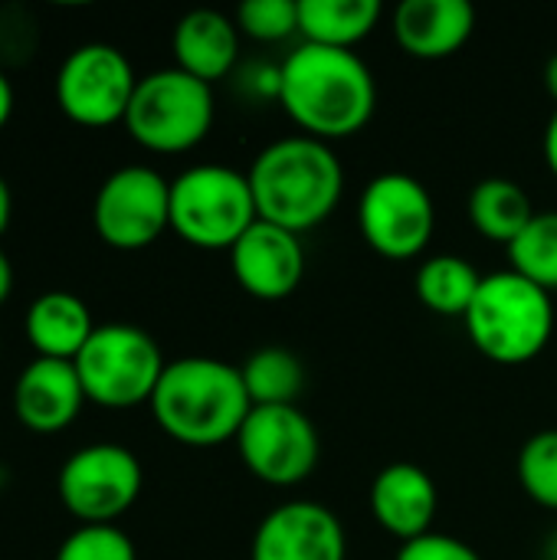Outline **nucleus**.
<instances>
[{
    "label": "nucleus",
    "instance_id": "1",
    "mask_svg": "<svg viewBox=\"0 0 557 560\" xmlns=\"http://www.w3.org/2000/svg\"><path fill=\"white\" fill-rule=\"evenodd\" d=\"M276 102L299 135L332 144L368 128L378 108V79L355 49L299 43L279 62Z\"/></svg>",
    "mask_w": 557,
    "mask_h": 560
},
{
    "label": "nucleus",
    "instance_id": "2",
    "mask_svg": "<svg viewBox=\"0 0 557 560\" xmlns=\"http://www.w3.org/2000/svg\"><path fill=\"white\" fill-rule=\"evenodd\" d=\"M246 177L259 220L299 236L322 226L345 194V167L335 148L309 135H289L266 144L253 158Z\"/></svg>",
    "mask_w": 557,
    "mask_h": 560
},
{
    "label": "nucleus",
    "instance_id": "3",
    "mask_svg": "<svg viewBox=\"0 0 557 560\" xmlns=\"http://www.w3.org/2000/svg\"><path fill=\"white\" fill-rule=\"evenodd\" d=\"M148 407L174 443L194 450L236 440L253 410L240 368L200 354L167 361Z\"/></svg>",
    "mask_w": 557,
    "mask_h": 560
},
{
    "label": "nucleus",
    "instance_id": "4",
    "mask_svg": "<svg viewBox=\"0 0 557 560\" xmlns=\"http://www.w3.org/2000/svg\"><path fill=\"white\" fill-rule=\"evenodd\" d=\"M463 325L483 358L502 368H519L548 348L555 335V295L515 269H502L483 276Z\"/></svg>",
    "mask_w": 557,
    "mask_h": 560
},
{
    "label": "nucleus",
    "instance_id": "5",
    "mask_svg": "<svg viewBox=\"0 0 557 560\" xmlns=\"http://www.w3.org/2000/svg\"><path fill=\"white\" fill-rule=\"evenodd\" d=\"M259 220L246 171L194 164L171 180V230L194 249H233Z\"/></svg>",
    "mask_w": 557,
    "mask_h": 560
},
{
    "label": "nucleus",
    "instance_id": "6",
    "mask_svg": "<svg viewBox=\"0 0 557 560\" xmlns=\"http://www.w3.org/2000/svg\"><path fill=\"white\" fill-rule=\"evenodd\" d=\"M213 118V85L171 66L138 79L125 128L144 151L184 154L210 135Z\"/></svg>",
    "mask_w": 557,
    "mask_h": 560
},
{
    "label": "nucleus",
    "instance_id": "7",
    "mask_svg": "<svg viewBox=\"0 0 557 560\" xmlns=\"http://www.w3.org/2000/svg\"><path fill=\"white\" fill-rule=\"evenodd\" d=\"M85 400L105 410H131L151 404L167 368L158 341L138 325H98L72 361Z\"/></svg>",
    "mask_w": 557,
    "mask_h": 560
},
{
    "label": "nucleus",
    "instance_id": "8",
    "mask_svg": "<svg viewBox=\"0 0 557 560\" xmlns=\"http://www.w3.org/2000/svg\"><path fill=\"white\" fill-rule=\"evenodd\" d=\"M361 240L384 259H417L437 230V207L423 180L404 171H387L368 180L358 197Z\"/></svg>",
    "mask_w": 557,
    "mask_h": 560
},
{
    "label": "nucleus",
    "instance_id": "9",
    "mask_svg": "<svg viewBox=\"0 0 557 560\" xmlns=\"http://www.w3.org/2000/svg\"><path fill=\"white\" fill-rule=\"evenodd\" d=\"M144 469L121 443H92L72 453L56 479L62 509L82 525H112L141 495Z\"/></svg>",
    "mask_w": 557,
    "mask_h": 560
},
{
    "label": "nucleus",
    "instance_id": "10",
    "mask_svg": "<svg viewBox=\"0 0 557 560\" xmlns=\"http://www.w3.org/2000/svg\"><path fill=\"white\" fill-rule=\"evenodd\" d=\"M138 75L128 56L112 43L76 46L56 72V105L82 128L125 125Z\"/></svg>",
    "mask_w": 557,
    "mask_h": 560
},
{
    "label": "nucleus",
    "instance_id": "11",
    "mask_svg": "<svg viewBox=\"0 0 557 560\" xmlns=\"http://www.w3.org/2000/svg\"><path fill=\"white\" fill-rule=\"evenodd\" d=\"M233 443L250 476L272 489L305 482L322 459V436L299 404L253 407Z\"/></svg>",
    "mask_w": 557,
    "mask_h": 560
},
{
    "label": "nucleus",
    "instance_id": "12",
    "mask_svg": "<svg viewBox=\"0 0 557 560\" xmlns=\"http://www.w3.org/2000/svg\"><path fill=\"white\" fill-rule=\"evenodd\" d=\"M92 223L105 246L135 253L171 230V180L148 164L112 171L92 203Z\"/></svg>",
    "mask_w": 557,
    "mask_h": 560
},
{
    "label": "nucleus",
    "instance_id": "13",
    "mask_svg": "<svg viewBox=\"0 0 557 560\" xmlns=\"http://www.w3.org/2000/svg\"><path fill=\"white\" fill-rule=\"evenodd\" d=\"M250 560H348V535L332 509L295 499L263 515Z\"/></svg>",
    "mask_w": 557,
    "mask_h": 560
},
{
    "label": "nucleus",
    "instance_id": "14",
    "mask_svg": "<svg viewBox=\"0 0 557 560\" xmlns=\"http://www.w3.org/2000/svg\"><path fill=\"white\" fill-rule=\"evenodd\" d=\"M230 269L246 295L259 302H282L295 295L305 276L302 236L276 223L256 220L230 249Z\"/></svg>",
    "mask_w": 557,
    "mask_h": 560
},
{
    "label": "nucleus",
    "instance_id": "15",
    "mask_svg": "<svg viewBox=\"0 0 557 560\" xmlns=\"http://www.w3.org/2000/svg\"><path fill=\"white\" fill-rule=\"evenodd\" d=\"M368 505L381 532L397 538L401 545L423 538L433 532V518L440 509V492L433 476L417 463H391L384 466L368 492Z\"/></svg>",
    "mask_w": 557,
    "mask_h": 560
},
{
    "label": "nucleus",
    "instance_id": "16",
    "mask_svg": "<svg viewBox=\"0 0 557 560\" xmlns=\"http://www.w3.org/2000/svg\"><path fill=\"white\" fill-rule=\"evenodd\" d=\"M82 404H85V390L72 361L33 358L13 384L16 420L43 436L72 427Z\"/></svg>",
    "mask_w": 557,
    "mask_h": 560
},
{
    "label": "nucleus",
    "instance_id": "17",
    "mask_svg": "<svg viewBox=\"0 0 557 560\" xmlns=\"http://www.w3.org/2000/svg\"><path fill=\"white\" fill-rule=\"evenodd\" d=\"M391 30L410 59L440 62L456 56L476 33V10L466 0H404Z\"/></svg>",
    "mask_w": 557,
    "mask_h": 560
},
{
    "label": "nucleus",
    "instance_id": "18",
    "mask_svg": "<svg viewBox=\"0 0 557 560\" xmlns=\"http://www.w3.org/2000/svg\"><path fill=\"white\" fill-rule=\"evenodd\" d=\"M240 26L233 16L220 10H190L177 20L171 49H174V66L184 69L187 75L213 85L227 79L236 62H240Z\"/></svg>",
    "mask_w": 557,
    "mask_h": 560
},
{
    "label": "nucleus",
    "instance_id": "19",
    "mask_svg": "<svg viewBox=\"0 0 557 560\" xmlns=\"http://www.w3.org/2000/svg\"><path fill=\"white\" fill-rule=\"evenodd\" d=\"M95 328L98 325L92 322L89 305L62 289L36 295L23 318V331L36 358L53 361H76Z\"/></svg>",
    "mask_w": 557,
    "mask_h": 560
},
{
    "label": "nucleus",
    "instance_id": "20",
    "mask_svg": "<svg viewBox=\"0 0 557 560\" xmlns=\"http://www.w3.org/2000/svg\"><path fill=\"white\" fill-rule=\"evenodd\" d=\"M384 16L381 0H299V36L312 46L355 49Z\"/></svg>",
    "mask_w": 557,
    "mask_h": 560
},
{
    "label": "nucleus",
    "instance_id": "21",
    "mask_svg": "<svg viewBox=\"0 0 557 560\" xmlns=\"http://www.w3.org/2000/svg\"><path fill=\"white\" fill-rule=\"evenodd\" d=\"M466 213H469V223L479 230V236L509 249L512 240L532 223L538 210L522 184L509 177H486L469 190Z\"/></svg>",
    "mask_w": 557,
    "mask_h": 560
},
{
    "label": "nucleus",
    "instance_id": "22",
    "mask_svg": "<svg viewBox=\"0 0 557 560\" xmlns=\"http://www.w3.org/2000/svg\"><path fill=\"white\" fill-rule=\"evenodd\" d=\"M483 285V276L476 272V266L463 256L443 253V256H430L420 262L417 276H414V289L417 299L446 318H463L476 299Z\"/></svg>",
    "mask_w": 557,
    "mask_h": 560
},
{
    "label": "nucleus",
    "instance_id": "23",
    "mask_svg": "<svg viewBox=\"0 0 557 560\" xmlns=\"http://www.w3.org/2000/svg\"><path fill=\"white\" fill-rule=\"evenodd\" d=\"M243 384L253 407H292L305 387V368L289 348H259L253 351L243 368Z\"/></svg>",
    "mask_w": 557,
    "mask_h": 560
},
{
    "label": "nucleus",
    "instance_id": "24",
    "mask_svg": "<svg viewBox=\"0 0 557 560\" xmlns=\"http://www.w3.org/2000/svg\"><path fill=\"white\" fill-rule=\"evenodd\" d=\"M509 269L545 292H557V210L535 213L532 223L509 246Z\"/></svg>",
    "mask_w": 557,
    "mask_h": 560
},
{
    "label": "nucleus",
    "instance_id": "25",
    "mask_svg": "<svg viewBox=\"0 0 557 560\" xmlns=\"http://www.w3.org/2000/svg\"><path fill=\"white\" fill-rule=\"evenodd\" d=\"M515 476L538 509L557 512V430H542L522 443Z\"/></svg>",
    "mask_w": 557,
    "mask_h": 560
},
{
    "label": "nucleus",
    "instance_id": "26",
    "mask_svg": "<svg viewBox=\"0 0 557 560\" xmlns=\"http://www.w3.org/2000/svg\"><path fill=\"white\" fill-rule=\"evenodd\" d=\"M233 20L256 43H286L299 36V0H246Z\"/></svg>",
    "mask_w": 557,
    "mask_h": 560
},
{
    "label": "nucleus",
    "instance_id": "27",
    "mask_svg": "<svg viewBox=\"0 0 557 560\" xmlns=\"http://www.w3.org/2000/svg\"><path fill=\"white\" fill-rule=\"evenodd\" d=\"M56 560H138L131 538L115 525H79L56 551Z\"/></svg>",
    "mask_w": 557,
    "mask_h": 560
},
{
    "label": "nucleus",
    "instance_id": "28",
    "mask_svg": "<svg viewBox=\"0 0 557 560\" xmlns=\"http://www.w3.org/2000/svg\"><path fill=\"white\" fill-rule=\"evenodd\" d=\"M39 30L23 7L0 10V62H26L36 49Z\"/></svg>",
    "mask_w": 557,
    "mask_h": 560
},
{
    "label": "nucleus",
    "instance_id": "29",
    "mask_svg": "<svg viewBox=\"0 0 557 560\" xmlns=\"http://www.w3.org/2000/svg\"><path fill=\"white\" fill-rule=\"evenodd\" d=\"M394 560H483L479 551L453 535L443 532H430L423 538H414L407 545H401L397 558Z\"/></svg>",
    "mask_w": 557,
    "mask_h": 560
},
{
    "label": "nucleus",
    "instance_id": "30",
    "mask_svg": "<svg viewBox=\"0 0 557 560\" xmlns=\"http://www.w3.org/2000/svg\"><path fill=\"white\" fill-rule=\"evenodd\" d=\"M542 151H545V164H548V171H552V174L557 177V108H555V115L548 118V128H545Z\"/></svg>",
    "mask_w": 557,
    "mask_h": 560
},
{
    "label": "nucleus",
    "instance_id": "31",
    "mask_svg": "<svg viewBox=\"0 0 557 560\" xmlns=\"http://www.w3.org/2000/svg\"><path fill=\"white\" fill-rule=\"evenodd\" d=\"M13 85H10V79H7V72L0 69V128L10 121V115H13Z\"/></svg>",
    "mask_w": 557,
    "mask_h": 560
},
{
    "label": "nucleus",
    "instance_id": "32",
    "mask_svg": "<svg viewBox=\"0 0 557 560\" xmlns=\"http://www.w3.org/2000/svg\"><path fill=\"white\" fill-rule=\"evenodd\" d=\"M10 292H13V262H10V256L0 249V305L10 299Z\"/></svg>",
    "mask_w": 557,
    "mask_h": 560
},
{
    "label": "nucleus",
    "instance_id": "33",
    "mask_svg": "<svg viewBox=\"0 0 557 560\" xmlns=\"http://www.w3.org/2000/svg\"><path fill=\"white\" fill-rule=\"evenodd\" d=\"M10 217H13V197H10L7 180L0 177V236H3V230L10 226Z\"/></svg>",
    "mask_w": 557,
    "mask_h": 560
},
{
    "label": "nucleus",
    "instance_id": "34",
    "mask_svg": "<svg viewBox=\"0 0 557 560\" xmlns=\"http://www.w3.org/2000/svg\"><path fill=\"white\" fill-rule=\"evenodd\" d=\"M545 89H548V95L557 102V52L545 62Z\"/></svg>",
    "mask_w": 557,
    "mask_h": 560
},
{
    "label": "nucleus",
    "instance_id": "35",
    "mask_svg": "<svg viewBox=\"0 0 557 560\" xmlns=\"http://www.w3.org/2000/svg\"><path fill=\"white\" fill-rule=\"evenodd\" d=\"M545 560H557V532H552L548 535V541H545V555H542Z\"/></svg>",
    "mask_w": 557,
    "mask_h": 560
}]
</instances>
